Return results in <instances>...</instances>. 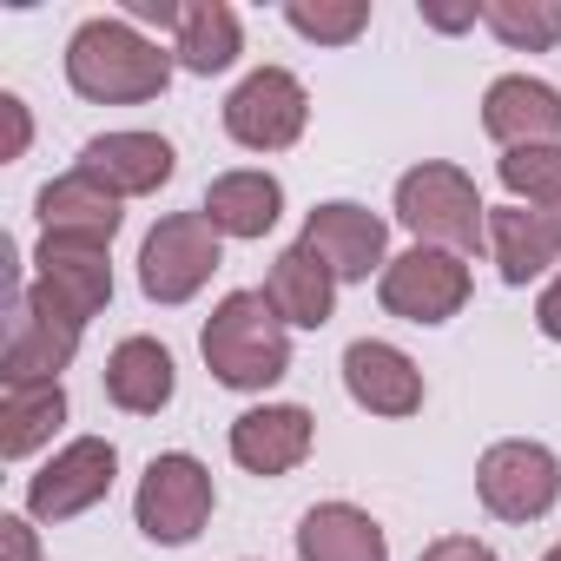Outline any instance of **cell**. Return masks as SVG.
Listing matches in <instances>:
<instances>
[{
  "instance_id": "27",
  "label": "cell",
  "mask_w": 561,
  "mask_h": 561,
  "mask_svg": "<svg viewBox=\"0 0 561 561\" xmlns=\"http://www.w3.org/2000/svg\"><path fill=\"white\" fill-rule=\"evenodd\" d=\"M285 21L305 34V41H324V47H344V41H357L364 27H370V0H291L285 8Z\"/></svg>"
},
{
  "instance_id": "23",
  "label": "cell",
  "mask_w": 561,
  "mask_h": 561,
  "mask_svg": "<svg viewBox=\"0 0 561 561\" xmlns=\"http://www.w3.org/2000/svg\"><path fill=\"white\" fill-rule=\"evenodd\" d=\"M60 423H67V390L60 383H8L0 390V456L8 462L54 443Z\"/></svg>"
},
{
  "instance_id": "11",
  "label": "cell",
  "mask_w": 561,
  "mask_h": 561,
  "mask_svg": "<svg viewBox=\"0 0 561 561\" xmlns=\"http://www.w3.org/2000/svg\"><path fill=\"white\" fill-rule=\"evenodd\" d=\"M73 351H80V324L47 318L34 298L14 291L8 351H0V390H8V383H60V370L73 364Z\"/></svg>"
},
{
  "instance_id": "12",
  "label": "cell",
  "mask_w": 561,
  "mask_h": 561,
  "mask_svg": "<svg viewBox=\"0 0 561 561\" xmlns=\"http://www.w3.org/2000/svg\"><path fill=\"white\" fill-rule=\"evenodd\" d=\"M298 244H311L344 285H364V277L383 264V244H390V231H383V218L370 211V205H357V198H331V205H318L311 218H305V238Z\"/></svg>"
},
{
  "instance_id": "28",
  "label": "cell",
  "mask_w": 561,
  "mask_h": 561,
  "mask_svg": "<svg viewBox=\"0 0 561 561\" xmlns=\"http://www.w3.org/2000/svg\"><path fill=\"white\" fill-rule=\"evenodd\" d=\"M416 561H495V548H489V541H476V535H436Z\"/></svg>"
},
{
  "instance_id": "26",
  "label": "cell",
  "mask_w": 561,
  "mask_h": 561,
  "mask_svg": "<svg viewBox=\"0 0 561 561\" xmlns=\"http://www.w3.org/2000/svg\"><path fill=\"white\" fill-rule=\"evenodd\" d=\"M495 172H502V185L515 192V205L561 211V146H522V152H502Z\"/></svg>"
},
{
  "instance_id": "19",
  "label": "cell",
  "mask_w": 561,
  "mask_h": 561,
  "mask_svg": "<svg viewBox=\"0 0 561 561\" xmlns=\"http://www.w3.org/2000/svg\"><path fill=\"white\" fill-rule=\"evenodd\" d=\"M41 225H47V238H73V244H113V231H119V198L100 185V179H87L80 165L67 172V179H54V185H41Z\"/></svg>"
},
{
  "instance_id": "25",
  "label": "cell",
  "mask_w": 561,
  "mask_h": 561,
  "mask_svg": "<svg viewBox=\"0 0 561 561\" xmlns=\"http://www.w3.org/2000/svg\"><path fill=\"white\" fill-rule=\"evenodd\" d=\"M482 21L515 54H548L561 41V0H482Z\"/></svg>"
},
{
  "instance_id": "4",
  "label": "cell",
  "mask_w": 561,
  "mask_h": 561,
  "mask_svg": "<svg viewBox=\"0 0 561 561\" xmlns=\"http://www.w3.org/2000/svg\"><path fill=\"white\" fill-rule=\"evenodd\" d=\"M218 264H225V238L211 231V218L205 211H172L139 244V291L152 305H185L211 285Z\"/></svg>"
},
{
  "instance_id": "15",
  "label": "cell",
  "mask_w": 561,
  "mask_h": 561,
  "mask_svg": "<svg viewBox=\"0 0 561 561\" xmlns=\"http://www.w3.org/2000/svg\"><path fill=\"white\" fill-rule=\"evenodd\" d=\"M344 390L370 416H416L423 410V370L383 337H357L344 351Z\"/></svg>"
},
{
  "instance_id": "21",
  "label": "cell",
  "mask_w": 561,
  "mask_h": 561,
  "mask_svg": "<svg viewBox=\"0 0 561 561\" xmlns=\"http://www.w3.org/2000/svg\"><path fill=\"white\" fill-rule=\"evenodd\" d=\"M298 554L305 561H390V535L357 502H318L298 522Z\"/></svg>"
},
{
  "instance_id": "9",
  "label": "cell",
  "mask_w": 561,
  "mask_h": 561,
  "mask_svg": "<svg viewBox=\"0 0 561 561\" xmlns=\"http://www.w3.org/2000/svg\"><path fill=\"white\" fill-rule=\"evenodd\" d=\"M47 318H67L87 331V318H100L113 305V264L106 244H73V238H41L34 251V291H27Z\"/></svg>"
},
{
  "instance_id": "32",
  "label": "cell",
  "mask_w": 561,
  "mask_h": 561,
  "mask_svg": "<svg viewBox=\"0 0 561 561\" xmlns=\"http://www.w3.org/2000/svg\"><path fill=\"white\" fill-rule=\"evenodd\" d=\"M535 324H541V337H554L561 344V277L541 291V305H535Z\"/></svg>"
},
{
  "instance_id": "2",
  "label": "cell",
  "mask_w": 561,
  "mask_h": 561,
  "mask_svg": "<svg viewBox=\"0 0 561 561\" xmlns=\"http://www.w3.org/2000/svg\"><path fill=\"white\" fill-rule=\"evenodd\" d=\"M67 80L80 100L100 106H133V100H159L172 80V54H159L133 21H87L67 41Z\"/></svg>"
},
{
  "instance_id": "13",
  "label": "cell",
  "mask_w": 561,
  "mask_h": 561,
  "mask_svg": "<svg viewBox=\"0 0 561 561\" xmlns=\"http://www.w3.org/2000/svg\"><path fill=\"white\" fill-rule=\"evenodd\" d=\"M482 133H489L502 152H522V146H561V93H554L548 80L502 73V80L482 93Z\"/></svg>"
},
{
  "instance_id": "14",
  "label": "cell",
  "mask_w": 561,
  "mask_h": 561,
  "mask_svg": "<svg viewBox=\"0 0 561 561\" xmlns=\"http://www.w3.org/2000/svg\"><path fill=\"white\" fill-rule=\"evenodd\" d=\"M318 443V423L305 403H264L231 423V462L251 476H291Z\"/></svg>"
},
{
  "instance_id": "7",
  "label": "cell",
  "mask_w": 561,
  "mask_h": 561,
  "mask_svg": "<svg viewBox=\"0 0 561 561\" xmlns=\"http://www.w3.org/2000/svg\"><path fill=\"white\" fill-rule=\"evenodd\" d=\"M305 119H311V93L298 73L285 67H257L231 87L225 100V133L244 146V152H285L305 139Z\"/></svg>"
},
{
  "instance_id": "29",
  "label": "cell",
  "mask_w": 561,
  "mask_h": 561,
  "mask_svg": "<svg viewBox=\"0 0 561 561\" xmlns=\"http://www.w3.org/2000/svg\"><path fill=\"white\" fill-rule=\"evenodd\" d=\"M0 119H8V146H0V159H21L27 139H34V126H27V100H21V93H0Z\"/></svg>"
},
{
  "instance_id": "24",
  "label": "cell",
  "mask_w": 561,
  "mask_h": 561,
  "mask_svg": "<svg viewBox=\"0 0 561 561\" xmlns=\"http://www.w3.org/2000/svg\"><path fill=\"white\" fill-rule=\"evenodd\" d=\"M238 47H244V27H238V14L225 8V0H192L185 21H179V34H172L179 67L198 73V80L225 73V67L238 60Z\"/></svg>"
},
{
  "instance_id": "8",
  "label": "cell",
  "mask_w": 561,
  "mask_h": 561,
  "mask_svg": "<svg viewBox=\"0 0 561 561\" xmlns=\"http://www.w3.org/2000/svg\"><path fill=\"white\" fill-rule=\"evenodd\" d=\"M377 298H383V311L403 318V324H449V318L469 305V264H462L456 251L410 244L403 257L383 264Z\"/></svg>"
},
{
  "instance_id": "17",
  "label": "cell",
  "mask_w": 561,
  "mask_h": 561,
  "mask_svg": "<svg viewBox=\"0 0 561 561\" xmlns=\"http://www.w3.org/2000/svg\"><path fill=\"white\" fill-rule=\"evenodd\" d=\"M489 251L508 285H528L561 257V211L541 205H489Z\"/></svg>"
},
{
  "instance_id": "5",
  "label": "cell",
  "mask_w": 561,
  "mask_h": 561,
  "mask_svg": "<svg viewBox=\"0 0 561 561\" xmlns=\"http://www.w3.org/2000/svg\"><path fill=\"white\" fill-rule=\"evenodd\" d=\"M211 502H218V495H211V469H205L198 456H185V449H165V456L146 462L139 495H133V515H139V528H146V541L185 548V541L205 528Z\"/></svg>"
},
{
  "instance_id": "6",
  "label": "cell",
  "mask_w": 561,
  "mask_h": 561,
  "mask_svg": "<svg viewBox=\"0 0 561 561\" xmlns=\"http://www.w3.org/2000/svg\"><path fill=\"white\" fill-rule=\"evenodd\" d=\"M476 495L495 522H541L554 502H561V462L548 443H528V436H508L495 449H482L476 462Z\"/></svg>"
},
{
  "instance_id": "3",
  "label": "cell",
  "mask_w": 561,
  "mask_h": 561,
  "mask_svg": "<svg viewBox=\"0 0 561 561\" xmlns=\"http://www.w3.org/2000/svg\"><path fill=\"white\" fill-rule=\"evenodd\" d=\"M397 218L423 244L456 251V257L476 251V244H489V205H482L476 179L462 165H443V159H423V165H410L397 179Z\"/></svg>"
},
{
  "instance_id": "18",
  "label": "cell",
  "mask_w": 561,
  "mask_h": 561,
  "mask_svg": "<svg viewBox=\"0 0 561 561\" xmlns=\"http://www.w3.org/2000/svg\"><path fill=\"white\" fill-rule=\"evenodd\" d=\"M264 298H271V311L285 318V324L324 331L331 324V305H337V271L311 244H291V251H277V264L264 277Z\"/></svg>"
},
{
  "instance_id": "10",
  "label": "cell",
  "mask_w": 561,
  "mask_h": 561,
  "mask_svg": "<svg viewBox=\"0 0 561 561\" xmlns=\"http://www.w3.org/2000/svg\"><path fill=\"white\" fill-rule=\"evenodd\" d=\"M113 476H119V449L106 436H80L27 482V508H34V522H73L113 495Z\"/></svg>"
},
{
  "instance_id": "16",
  "label": "cell",
  "mask_w": 561,
  "mask_h": 561,
  "mask_svg": "<svg viewBox=\"0 0 561 561\" xmlns=\"http://www.w3.org/2000/svg\"><path fill=\"white\" fill-rule=\"evenodd\" d=\"M172 165H179V152H172L159 133H100V139L80 146V172L100 179L113 198H146V192H159V185L172 179Z\"/></svg>"
},
{
  "instance_id": "33",
  "label": "cell",
  "mask_w": 561,
  "mask_h": 561,
  "mask_svg": "<svg viewBox=\"0 0 561 561\" xmlns=\"http://www.w3.org/2000/svg\"><path fill=\"white\" fill-rule=\"evenodd\" d=\"M423 21H430V27H443V34H456V27L482 21V8H423Z\"/></svg>"
},
{
  "instance_id": "30",
  "label": "cell",
  "mask_w": 561,
  "mask_h": 561,
  "mask_svg": "<svg viewBox=\"0 0 561 561\" xmlns=\"http://www.w3.org/2000/svg\"><path fill=\"white\" fill-rule=\"evenodd\" d=\"M34 528L21 522V515H0V561H34Z\"/></svg>"
},
{
  "instance_id": "34",
  "label": "cell",
  "mask_w": 561,
  "mask_h": 561,
  "mask_svg": "<svg viewBox=\"0 0 561 561\" xmlns=\"http://www.w3.org/2000/svg\"><path fill=\"white\" fill-rule=\"evenodd\" d=\"M541 561H561V541H554V548H548V554H541Z\"/></svg>"
},
{
  "instance_id": "31",
  "label": "cell",
  "mask_w": 561,
  "mask_h": 561,
  "mask_svg": "<svg viewBox=\"0 0 561 561\" xmlns=\"http://www.w3.org/2000/svg\"><path fill=\"white\" fill-rule=\"evenodd\" d=\"M133 21H146V27H172V34H179L185 8H172V0H133Z\"/></svg>"
},
{
  "instance_id": "20",
  "label": "cell",
  "mask_w": 561,
  "mask_h": 561,
  "mask_svg": "<svg viewBox=\"0 0 561 561\" xmlns=\"http://www.w3.org/2000/svg\"><path fill=\"white\" fill-rule=\"evenodd\" d=\"M179 390V370H172V351L159 337H126L113 344L106 357V397L126 410V416H159Z\"/></svg>"
},
{
  "instance_id": "1",
  "label": "cell",
  "mask_w": 561,
  "mask_h": 561,
  "mask_svg": "<svg viewBox=\"0 0 561 561\" xmlns=\"http://www.w3.org/2000/svg\"><path fill=\"white\" fill-rule=\"evenodd\" d=\"M198 351H205V370L225 390H271L277 377L291 370V324L271 311L264 291H231L205 318Z\"/></svg>"
},
{
  "instance_id": "22",
  "label": "cell",
  "mask_w": 561,
  "mask_h": 561,
  "mask_svg": "<svg viewBox=\"0 0 561 561\" xmlns=\"http://www.w3.org/2000/svg\"><path fill=\"white\" fill-rule=\"evenodd\" d=\"M218 238H264L277 225V211H285V185H277L271 172H218L205 185V205Z\"/></svg>"
}]
</instances>
